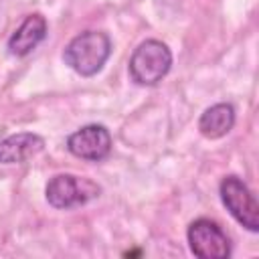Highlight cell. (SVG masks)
<instances>
[{
  "mask_svg": "<svg viewBox=\"0 0 259 259\" xmlns=\"http://www.w3.org/2000/svg\"><path fill=\"white\" fill-rule=\"evenodd\" d=\"M111 38L103 30H85L73 36L63 49V61L81 77L97 75L111 55Z\"/></svg>",
  "mask_w": 259,
  "mask_h": 259,
  "instance_id": "1",
  "label": "cell"
},
{
  "mask_svg": "<svg viewBox=\"0 0 259 259\" xmlns=\"http://www.w3.org/2000/svg\"><path fill=\"white\" fill-rule=\"evenodd\" d=\"M172 51L166 42L158 38H146L142 40L127 63L130 79L136 85L142 87H154L158 85L172 69Z\"/></svg>",
  "mask_w": 259,
  "mask_h": 259,
  "instance_id": "2",
  "label": "cell"
},
{
  "mask_svg": "<svg viewBox=\"0 0 259 259\" xmlns=\"http://www.w3.org/2000/svg\"><path fill=\"white\" fill-rule=\"evenodd\" d=\"M219 194L231 217L251 233L259 231V202L243 178L229 174L219 184Z\"/></svg>",
  "mask_w": 259,
  "mask_h": 259,
  "instance_id": "4",
  "label": "cell"
},
{
  "mask_svg": "<svg viewBox=\"0 0 259 259\" xmlns=\"http://www.w3.org/2000/svg\"><path fill=\"white\" fill-rule=\"evenodd\" d=\"M113 146V138L103 123H87L69 134L67 150L81 160L87 162H101L109 156Z\"/></svg>",
  "mask_w": 259,
  "mask_h": 259,
  "instance_id": "6",
  "label": "cell"
},
{
  "mask_svg": "<svg viewBox=\"0 0 259 259\" xmlns=\"http://www.w3.org/2000/svg\"><path fill=\"white\" fill-rule=\"evenodd\" d=\"M99 194H101V186L97 182L77 174H55L45 186L47 202L59 210L83 206L93 198H97Z\"/></svg>",
  "mask_w": 259,
  "mask_h": 259,
  "instance_id": "3",
  "label": "cell"
},
{
  "mask_svg": "<svg viewBox=\"0 0 259 259\" xmlns=\"http://www.w3.org/2000/svg\"><path fill=\"white\" fill-rule=\"evenodd\" d=\"M47 32H49V24H47V18L38 12L34 14H28L22 24L10 34L8 38V53L12 57H26L30 55L45 38H47Z\"/></svg>",
  "mask_w": 259,
  "mask_h": 259,
  "instance_id": "7",
  "label": "cell"
},
{
  "mask_svg": "<svg viewBox=\"0 0 259 259\" xmlns=\"http://www.w3.org/2000/svg\"><path fill=\"white\" fill-rule=\"evenodd\" d=\"M190 251L200 259H227L231 257V239L223 227L206 217L194 219L186 229Z\"/></svg>",
  "mask_w": 259,
  "mask_h": 259,
  "instance_id": "5",
  "label": "cell"
},
{
  "mask_svg": "<svg viewBox=\"0 0 259 259\" xmlns=\"http://www.w3.org/2000/svg\"><path fill=\"white\" fill-rule=\"evenodd\" d=\"M45 150V140L32 132H18L0 140V164H22Z\"/></svg>",
  "mask_w": 259,
  "mask_h": 259,
  "instance_id": "8",
  "label": "cell"
},
{
  "mask_svg": "<svg viewBox=\"0 0 259 259\" xmlns=\"http://www.w3.org/2000/svg\"><path fill=\"white\" fill-rule=\"evenodd\" d=\"M235 121H237V113H235L233 103L221 101V103H214V105L206 107L200 113L198 132L206 140H221L235 127Z\"/></svg>",
  "mask_w": 259,
  "mask_h": 259,
  "instance_id": "9",
  "label": "cell"
}]
</instances>
